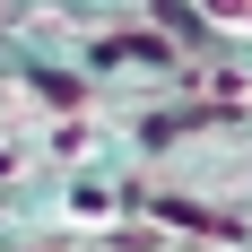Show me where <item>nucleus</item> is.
<instances>
[{"instance_id":"f257e3e1","label":"nucleus","mask_w":252,"mask_h":252,"mask_svg":"<svg viewBox=\"0 0 252 252\" xmlns=\"http://www.w3.org/2000/svg\"><path fill=\"white\" fill-rule=\"evenodd\" d=\"M191 18L226 44H252V0H191Z\"/></svg>"}]
</instances>
